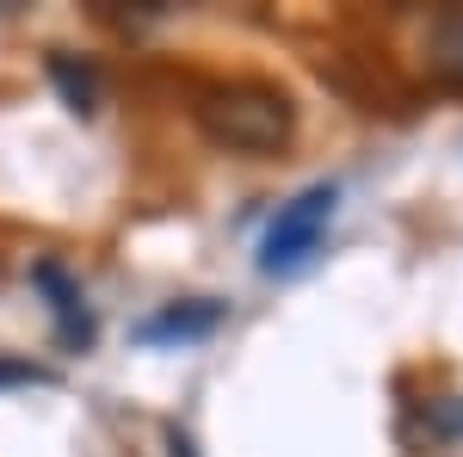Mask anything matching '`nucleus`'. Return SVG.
I'll return each mask as SVG.
<instances>
[{
    "mask_svg": "<svg viewBox=\"0 0 463 457\" xmlns=\"http://www.w3.org/2000/svg\"><path fill=\"white\" fill-rule=\"evenodd\" d=\"M32 284L50 297V321H56V340L69 352H87L93 347V309H87V297H80V284L69 279V266H56V260H37L32 266Z\"/></svg>",
    "mask_w": 463,
    "mask_h": 457,
    "instance_id": "3",
    "label": "nucleus"
},
{
    "mask_svg": "<svg viewBox=\"0 0 463 457\" xmlns=\"http://www.w3.org/2000/svg\"><path fill=\"white\" fill-rule=\"evenodd\" d=\"M427 62H432V74H439L445 87H458V93H463V6H445V13L432 19Z\"/></svg>",
    "mask_w": 463,
    "mask_h": 457,
    "instance_id": "5",
    "label": "nucleus"
},
{
    "mask_svg": "<svg viewBox=\"0 0 463 457\" xmlns=\"http://www.w3.org/2000/svg\"><path fill=\"white\" fill-rule=\"evenodd\" d=\"M50 81L62 87V100H69L80 118L99 106V74L87 69V62H74V56H50Z\"/></svg>",
    "mask_w": 463,
    "mask_h": 457,
    "instance_id": "6",
    "label": "nucleus"
},
{
    "mask_svg": "<svg viewBox=\"0 0 463 457\" xmlns=\"http://www.w3.org/2000/svg\"><path fill=\"white\" fill-rule=\"evenodd\" d=\"M37 384H56V371H43L32 358H0V389H37Z\"/></svg>",
    "mask_w": 463,
    "mask_h": 457,
    "instance_id": "7",
    "label": "nucleus"
},
{
    "mask_svg": "<svg viewBox=\"0 0 463 457\" xmlns=\"http://www.w3.org/2000/svg\"><path fill=\"white\" fill-rule=\"evenodd\" d=\"M198 130L229 155H272L297 130V106L266 81H229L198 100Z\"/></svg>",
    "mask_w": 463,
    "mask_h": 457,
    "instance_id": "1",
    "label": "nucleus"
},
{
    "mask_svg": "<svg viewBox=\"0 0 463 457\" xmlns=\"http://www.w3.org/2000/svg\"><path fill=\"white\" fill-rule=\"evenodd\" d=\"M334 205H340V192H334L327 179H321V186H303L290 205H279V216H272L266 235H260V272H266V279L303 272V266L321 253V242H327Z\"/></svg>",
    "mask_w": 463,
    "mask_h": 457,
    "instance_id": "2",
    "label": "nucleus"
},
{
    "mask_svg": "<svg viewBox=\"0 0 463 457\" xmlns=\"http://www.w3.org/2000/svg\"><path fill=\"white\" fill-rule=\"evenodd\" d=\"M216 328H222V303L192 297V303H167L161 316H148L143 328H137V340H143V347H174V340H204Z\"/></svg>",
    "mask_w": 463,
    "mask_h": 457,
    "instance_id": "4",
    "label": "nucleus"
}]
</instances>
